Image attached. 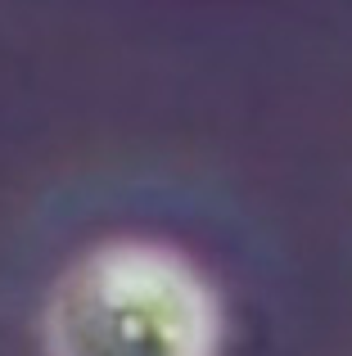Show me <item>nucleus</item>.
<instances>
[{
    "label": "nucleus",
    "instance_id": "obj_1",
    "mask_svg": "<svg viewBox=\"0 0 352 356\" xmlns=\"http://www.w3.org/2000/svg\"><path fill=\"white\" fill-rule=\"evenodd\" d=\"M221 307L185 252L113 239L81 252L45 307L50 356H217Z\"/></svg>",
    "mask_w": 352,
    "mask_h": 356
}]
</instances>
